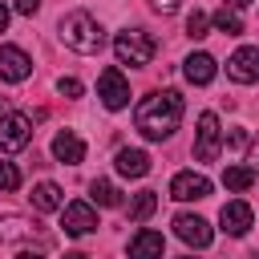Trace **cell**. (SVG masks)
Listing matches in <instances>:
<instances>
[{"instance_id": "6da1fadb", "label": "cell", "mask_w": 259, "mask_h": 259, "mask_svg": "<svg viewBox=\"0 0 259 259\" xmlns=\"http://www.w3.org/2000/svg\"><path fill=\"white\" fill-rule=\"evenodd\" d=\"M182 113H186V101H182L178 89H154V93H146V97L138 101L134 125L142 130V138L162 142V138H170V134L178 130Z\"/></svg>"}, {"instance_id": "7a4b0ae2", "label": "cell", "mask_w": 259, "mask_h": 259, "mask_svg": "<svg viewBox=\"0 0 259 259\" xmlns=\"http://www.w3.org/2000/svg\"><path fill=\"white\" fill-rule=\"evenodd\" d=\"M57 32H61V40L73 49V53H101V45H105V28L97 24V16H89V12H69V16H61V24H57Z\"/></svg>"}, {"instance_id": "3957f363", "label": "cell", "mask_w": 259, "mask_h": 259, "mask_svg": "<svg viewBox=\"0 0 259 259\" xmlns=\"http://www.w3.org/2000/svg\"><path fill=\"white\" fill-rule=\"evenodd\" d=\"M154 36L150 32H142V28H121L117 36H113V53H117V65H130V69H138V65H150L154 61Z\"/></svg>"}, {"instance_id": "277c9868", "label": "cell", "mask_w": 259, "mask_h": 259, "mask_svg": "<svg viewBox=\"0 0 259 259\" xmlns=\"http://www.w3.org/2000/svg\"><path fill=\"white\" fill-rule=\"evenodd\" d=\"M97 97H101L105 109H125V105H130V81H125V73H121L117 65L101 69V77H97Z\"/></svg>"}, {"instance_id": "5b68a950", "label": "cell", "mask_w": 259, "mask_h": 259, "mask_svg": "<svg viewBox=\"0 0 259 259\" xmlns=\"http://www.w3.org/2000/svg\"><path fill=\"white\" fill-rule=\"evenodd\" d=\"M32 142V121L28 113H0V150L4 154H16Z\"/></svg>"}, {"instance_id": "8992f818", "label": "cell", "mask_w": 259, "mask_h": 259, "mask_svg": "<svg viewBox=\"0 0 259 259\" xmlns=\"http://www.w3.org/2000/svg\"><path fill=\"white\" fill-rule=\"evenodd\" d=\"M223 150V130H219V117L206 109L198 113V142H194V158L198 162H214Z\"/></svg>"}, {"instance_id": "52a82bcc", "label": "cell", "mask_w": 259, "mask_h": 259, "mask_svg": "<svg viewBox=\"0 0 259 259\" xmlns=\"http://www.w3.org/2000/svg\"><path fill=\"white\" fill-rule=\"evenodd\" d=\"M174 235L182 239V243H190V247H210V239H214V231H210V223L202 219V214H174Z\"/></svg>"}, {"instance_id": "ba28073f", "label": "cell", "mask_w": 259, "mask_h": 259, "mask_svg": "<svg viewBox=\"0 0 259 259\" xmlns=\"http://www.w3.org/2000/svg\"><path fill=\"white\" fill-rule=\"evenodd\" d=\"M227 77L239 81V85H255V81H259V49H255V45L235 49L231 61H227Z\"/></svg>"}, {"instance_id": "9c48e42d", "label": "cell", "mask_w": 259, "mask_h": 259, "mask_svg": "<svg viewBox=\"0 0 259 259\" xmlns=\"http://www.w3.org/2000/svg\"><path fill=\"white\" fill-rule=\"evenodd\" d=\"M206 194H210V178H206V174L182 170V174L170 178V198H178V202H198V198H206Z\"/></svg>"}, {"instance_id": "30bf717a", "label": "cell", "mask_w": 259, "mask_h": 259, "mask_svg": "<svg viewBox=\"0 0 259 259\" xmlns=\"http://www.w3.org/2000/svg\"><path fill=\"white\" fill-rule=\"evenodd\" d=\"M61 227L69 235H89V231H97V210L89 202H65L61 206Z\"/></svg>"}, {"instance_id": "8fae6325", "label": "cell", "mask_w": 259, "mask_h": 259, "mask_svg": "<svg viewBox=\"0 0 259 259\" xmlns=\"http://www.w3.org/2000/svg\"><path fill=\"white\" fill-rule=\"evenodd\" d=\"M32 73V61H28V53L24 49H16V45H0V81H24Z\"/></svg>"}, {"instance_id": "7c38bea8", "label": "cell", "mask_w": 259, "mask_h": 259, "mask_svg": "<svg viewBox=\"0 0 259 259\" xmlns=\"http://www.w3.org/2000/svg\"><path fill=\"white\" fill-rule=\"evenodd\" d=\"M251 219H255V214H251V206H247L243 198H231V202H223V210H219L223 231H227V235H235V239L251 231Z\"/></svg>"}, {"instance_id": "4fadbf2b", "label": "cell", "mask_w": 259, "mask_h": 259, "mask_svg": "<svg viewBox=\"0 0 259 259\" xmlns=\"http://www.w3.org/2000/svg\"><path fill=\"white\" fill-rule=\"evenodd\" d=\"M182 73H186V81H190V85H210V81H214V73H219V65H214V57H210V53H190V57L182 61Z\"/></svg>"}, {"instance_id": "5bb4252c", "label": "cell", "mask_w": 259, "mask_h": 259, "mask_svg": "<svg viewBox=\"0 0 259 259\" xmlns=\"http://www.w3.org/2000/svg\"><path fill=\"white\" fill-rule=\"evenodd\" d=\"M53 158H57L61 166H77V162L85 158V142H81L73 130H61V134L53 138Z\"/></svg>"}, {"instance_id": "9a60e30c", "label": "cell", "mask_w": 259, "mask_h": 259, "mask_svg": "<svg viewBox=\"0 0 259 259\" xmlns=\"http://www.w3.org/2000/svg\"><path fill=\"white\" fill-rule=\"evenodd\" d=\"M162 251H166V239L158 231H150V227H142L130 239V259H162Z\"/></svg>"}, {"instance_id": "2e32d148", "label": "cell", "mask_w": 259, "mask_h": 259, "mask_svg": "<svg viewBox=\"0 0 259 259\" xmlns=\"http://www.w3.org/2000/svg\"><path fill=\"white\" fill-rule=\"evenodd\" d=\"M113 166H117V174H125V178H142V174H150V154H146V150H117Z\"/></svg>"}, {"instance_id": "e0dca14e", "label": "cell", "mask_w": 259, "mask_h": 259, "mask_svg": "<svg viewBox=\"0 0 259 259\" xmlns=\"http://www.w3.org/2000/svg\"><path fill=\"white\" fill-rule=\"evenodd\" d=\"M28 198H32V210H61V206H65V198H61V186H57V182H36Z\"/></svg>"}, {"instance_id": "ac0fdd59", "label": "cell", "mask_w": 259, "mask_h": 259, "mask_svg": "<svg viewBox=\"0 0 259 259\" xmlns=\"http://www.w3.org/2000/svg\"><path fill=\"white\" fill-rule=\"evenodd\" d=\"M214 28H219V32H227V36H239V32H243V16H239V8L223 0V8L214 12Z\"/></svg>"}, {"instance_id": "d6986e66", "label": "cell", "mask_w": 259, "mask_h": 259, "mask_svg": "<svg viewBox=\"0 0 259 259\" xmlns=\"http://www.w3.org/2000/svg\"><path fill=\"white\" fill-rule=\"evenodd\" d=\"M251 182H255V166H227L223 170V186L227 190H251Z\"/></svg>"}, {"instance_id": "ffe728a7", "label": "cell", "mask_w": 259, "mask_h": 259, "mask_svg": "<svg viewBox=\"0 0 259 259\" xmlns=\"http://www.w3.org/2000/svg\"><path fill=\"white\" fill-rule=\"evenodd\" d=\"M154 210H158V194H154V190L134 194V202H130V219H134V223H146Z\"/></svg>"}, {"instance_id": "44dd1931", "label": "cell", "mask_w": 259, "mask_h": 259, "mask_svg": "<svg viewBox=\"0 0 259 259\" xmlns=\"http://www.w3.org/2000/svg\"><path fill=\"white\" fill-rule=\"evenodd\" d=\"M28 235H36V223H28V219L8 214V219L0 223V239H28Z\"/></svg>"}, {"instance_id": "7402d4cb", "label": "cell", "mask_w": 259, "mask_h": 259, "mask_svg": "<svg viewBox=\"0 0 259 259\" xmlns=\"http://www.w3.org/2000/svg\"><path fill=\"white\" fill-rule=\"evenodd\" d=\"M89 194H93V202H97V206H117V202H121L117 186H113V182H105V178H97V182L89 186Z\"/></svg>"}, {"instance_id": "603a6c76", "label": "cell", "mask_w": 259, "mask_h": 259, "mask_svg": "<svg viewBox=\"0 0 259 259\" xmlns=\"http://www.w3.org/2000/svg\"><path fill=\"white\" fill-rule=\"evenodd\" d=\"M206 28H210V16H206L202 8H194V12L186 16V36H190V40H202Z\"/></svg>"}, {"instance_id": "cb8c5ba5", "label": "cell", "mask_w": 259, "mask_h": 259, "mask_svg": "<svg viewBox=\"0 0 259 259\" xmlns=\"http://www.w3.org/2000/svg\"><path fill=\"white\" fill-rule=\"evenodd\" d=\"M16 186H20V170L0 158V190H16Z\"/></svg>"}, {"instance_id": "d4e9b609", "label": "cell", "mask_w": 259, "mask_h": 259, "mask_svg": "<svg viewBox=\"0 0 259 259\" xmlns=\"http://www.w3.org/2000/svg\"><path fill=\"white\" fill-rule=\"evenodd\" d=\"M57 89H61V97H81V93H85V85H81L77 77H61Z\"/></svg>"}, {"instance_id": "484cf974", "label": "cell", "mask_w": 259, "mask_h": 259, "mask_svg": "<svg viewBox=\"0 0 259 259\" xmlns=\"http://www.w3.org/2000/svg\"><path fill=\"white\" fill-rule=\"evenodd\" d=\"M36 8H40V0H16V12H20V16H32Z\"/></svg>"}, {"instance_id": "4316f807", "label": "cell", "mask_w": 259, "mask_h": 259, "mask_svg": "<svg viewBox=\"0 0 259 259\" xmlns=\"http://www.w3.org/2000/svg\"><path fill=\"white\" fill-rule=\"evenodd\" d=\"M158 12H178V0H150Z\"/></svg>"}, {"instance_id": "83f0119b", "label": "cell", "mask_w": 259, "mask_h": 259, "mask_svg": "<svg viewBox=\"0 0 259 259\" xmlns=\"http://www.w3.org/2000/svg\"><path fill=\"white\" fill-rule=\"evenodd\" d=\"M8 28V4H0V32Z\"/></svg>"}, {"instance_id": "f1b7e54d", "label": "cell", "mask_w": 259, "mask_h": 259, "mask_svg": "<svg viewBox=\"0 0 259 259\" xmlns=\"http://www.w3.org/2000/svg\"><path fill=\"white\" fill-rule=\"evenodd\" d=\"M251 162H255V166H259V138H255V142H251Z\"/></svg>"}, {"instance_id": "f546056e", "label": "cell", "mask_w": 259, "mask_h": 259, "mask_svg": "<svg viewBox=\"0 0 259 259\" xmlns=\"http://www.w3.org/2000/svg\"><path fill=\"white\" fill-rule=\"evenodd\" d=\"M16 259H45V255H36V251H20Z\"/></svg>"}, {"instance_id": "4dcf8cb0", "label": "cell", "mask_w": 259, "mask_h": 259, "mask_svg": "<svg viewBox=\"0 0 259 259\" xmlns=\"http://www.w3.org/2000/svg\"><path fill=\"white\" fill-rule=\"evenodd\" d=\"M65 259H89V255H81V251H69V255H65Z\"/></svg>"}, {"instance_id": "1f68e13d", "label": "cell", "mask_w": 259, "mask_h": 259, "mask_svg": "<svg viewBox=\"0 0 259 259\" xmlns=\"http://www.w3.org/2000/svg\"><path fill=\"white\" fill-rule=\"evenodd\" d=\"M227 4H235V8H243V4H247V0H227Z\"/></svg>"}, {"instance_id": "d6a6232c", "label": "cell", "mask_w": 259, "mask_h": 259, "mask_svg": "<svg viewBox=\"0 0 259 259\" xmlns=\"http://www.w3.org/2000/svg\"><path fill=\"white\" fill-rule=\"evenodd\" d=\"M182 259H194V255H182Z\"/></svg>"}]
</instances>
